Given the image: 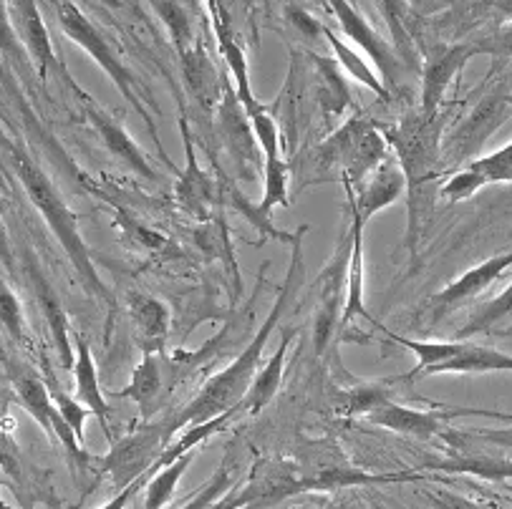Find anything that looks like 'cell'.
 Listing matches in <instances>:
<instances>
[{
    "label": "cell",
    "mask_w": 512,
    "mask_h": 509,
    "mask_svg": "<svg viewBox=\"0 0 512 509\" xmlns=\"http://www.w3.org/2000/svg\"><path fill=\"white\" fill-rule=\"evenodd\" d=\"M182 79H185L187 91L192 99L210 114L220 109L222 94H225V79L217 74L215 63L207 56L205 46L195 43L190 51L182 53Z\"/></svg>",
    "instance_id": "cb8c5ba5"
},
{
    "label": "cell",
    "mask_w": 512,
    "mask_h": 509,
    "mask_svg": "<svg viewBox=\"0 0 512 509\" xmlns=\"http://www.w3.org/2000/svg\"><path fill=\"white\" fill-rule=\"evenodd\" d=\"M51 394H53V404H56V409L61 411V416H64L66 424H69L71 429H74V434L84 441L86 419H89V416H94L91 414V409H86V406L81 404L76 396L64 394L61 389H51Z\"/></svg>",
    "instance_id": "ee69618b"
},
{
    "label": "cell",
    "mask_w": 512,
    "mask_h": 509,
    "mask_svg": "<svg viewBox=\"0 0 512 509\" xmlns=\"http://www.w3.org/2000/svg\"><path fill=\"white\" fill-rule=\"evenodd\" d=\"M349 258L351 230L341 235L331 263L321 273V293H318V308L316 315H313V348H316V356L321 358L328 351V346H331L336 331H341V318H344L341 303H346L344 288L346 273H349Z\"/></svg>",
    "instance_id": "30bf717a"
},
{
    "label": "cell",
    "mask_w": 512,
    "mask_h": 509,
    "mask_svg": "<svg viewBox=\"0 0 512 509\" xmlns=\"http://www.w3.org/2000/svg\"><path fill=\"white\" fill-rule=\"evenodd\" d=\"M286 18H288V23L293 26V31L301 33L306 41H316V38H323V23L318 21V18H313L311 13L301 11L298 6H288Z\"/></svg>",
    "instance_id": "f6af8a7d"
},
{
    "label": "cell",
    "mask_w": 512,
    "mask_h": 509,
    "mask_svg": "<svg viewBox=\"0 0 512 509\" xmlns=\"http://www.w3.org/2000/svg\"><path fill=\"white\" fill-rule=\"evenodd\" d=\"M505 315H512V283L507 285L497 298L487 300L485 305H480V308L470 315V321H467L460 331L454 333V338H457V341H467L470 336H477V333L495 326V323L502 321Z\"/></svg>",
    "instance_id": "74e56055"
},
{
    "label": "cell",
    "mask_w": 512,
    "mask_h": 509,
    "mask_svg": "<svg viewBox=\"0 0 512 509\" xmlns=\"http://www.w3.org/2000/svg\"><path fill=\"white\" fill-rule=\"evenodd\" d=\"M308 232V225L298 227L296 240L291 242V265H288V273L283 278V285L278 290V298H275L273 308L265 315L263 326L255 333L253 341L245 346V351L235 358L227 368H222L217 376H212L205 386L200 389V394L180 409L177 414H172V421H175V429H190V426L202 424L207 419H215V416L227 414V411L238 409L240 401L245 399V394L253 386L255 376L263 368V356L265 346H268L270 336H273L278 321L286 315L288 305L296 298V290L301 285L303 275H306V265H303V235Z\"/></svg>",
    "instance_id": "6da1fadb"
},
{
    "label": "cell",
    "mask_w": 512,
    "mask_h": 509,
    "mask_svg": "<svg viewBox=\"0 0 512 509\" xmlns=\"http://www.w3.org/2000/svg\"><path fill=\"white\" fill-rule=\"evenodd\" d=\"M104 200H109V197H104ZM111 212H114V225L119 227V232H122V237L127 240L129 247H134V250L139 252H147V255H167L169 250L177 252L175 242L169 240L164 232L154 230V227H149L147 222L139 220L134 212H129L124 205H117V202H111Z\"/></svg>",
    "instance_id": "1f68e13d"
},
{
    "label": "cell",
    "mask_w": 512,
    "mask_h": 509,
    "mask_svg": "<svg viewBox=\"0 0 512 509\" xmlns=\"http://www.w3.org/2000/svg\"><path fill=\"white\" fill-rule=\"evenodd\" d=\"M487 184V179L482 174L472 172L470 167L460 169V172H454L447 182L442 184V192L439 195L447 197L449 202H462V200H470L475 195L477 189H482Z\"/></svg>",
    "instance_id": "7bdbcfd3"
},
{
    "label": "cell",
    "mask_w": 512,
    "mask_h": 509,
    "mask_svg": "<svg viewBox=\"0 0 512 509\" xmlns=\"http://www.w3.org/2000/svg\"><path fill=\"white\" fill-rule=\"evenodd\" d=\"M313 63V94H316L318 109L323 114V124L328 129H336V121L344 119L346 111L354 106V96H351V86L346 81L344 69L338 66L333 56H321V53H311Z\"/></svg>",
    "instance_id": "ffe728a7"
},
{
    "label": "cell",
    "mask_w": 512,
    "mask_h": 509,
    "mask_svg": "<svg viewBox=\"0 0 512 509\" xmlns=\"http://www.w3.org/2000/svg\"><path fill=\"white\" fill-rule=\"evenodd\" d=\"M381 11H384V23L391 33V43H394L396 53L407 63L409 71L419 69V53L414 46L412 28H409V16H412V8H409L407 0H379Z\"/></svg>",
    "instance_id": "836d02e7"
},
{
    "label": "cell",
    "mask_w": 512,
    "mask_h": 509,
    "mask_svg": "<svg viewBox=\"0 0 512 509\" xmlns=\"http://www.w3.org/2000/svg\"><path fill=\"white\" fill-rule=\"evenodd\" d=\"M8 23L16 26L18 41H23L38 76L46 84L48 69L59 66V61L53 56L51 36H48L46 23H43L41 13H38L36 0H13L11 6H8Z\"/></svg>",
    "instance_id": "44dd1931"
},
{
    "label": "cell",
    "mask_w": 512,
    "mask_h": 509,
    "mask_svg": "<svg viewBox=\"0 0 512 509\" xmlns=\"http://www.w3.org/2000/svg\"><path fill=\"white\" fill-rule=\"evenodd\" d=\"M159 469H162V467H159V464H154V467L149 469V472L144 474V477L134 479L132 484H127V487H124V489H119V492L114 494V497H111L109 502H106V504H101L99 509H127V504L132 502V497H134V494H139V492H142V487H147L149 477H152L154 472H159Z\"/></svg>",
    "instance_id": "bcb514c9"
},
{
    "label": "cell",
    "mask_w": 512,
    "mask_h": 509,
    "mask_svg": "<svg viewBox=\"0 0 512 509\" xmlns=\"http://www.w3.org/2000/svg\"><path fill=\"white\" fill-rule=\"evenodd\" d=\"M195 237V245L200 247V252L207 260H215L222 265L227 275H230V283H233V303H238L240 295H243V278H240V265L235 258L233 240H230V230H227V222L220 215L210 222H200L192 232Z\"/></svg>",
    "instance_id": "4316f807"
},
{
    "label": "cell",
    "mask_w": 512,
    "mask_h": 509,
    "mask_svg": "<svg viewBox=\"0 0 512 509\" xmlns=\"http://www.w3.org/2000/svg\"><path fill=\"white\" fill-rule=\"evenodd\" d=\"M505 99H507V104H510V109H512V94H505Z\"/></svg>",
    "instance_id": "681fc988"
},
{
    "label": "cell",
    "mask_w": 512,
    "mask_h": 509,
    "mask_svg": "<svg viewBox=\"0 0 512 509\" xmlns=\"http://www.w3.org/2000/svg\"><path fill=\"white\" fill-rule=\"evenodd\" d=\"M74 351H76V363H74V384H76V399L91 409V414L101 421V429H104L106 439L114 441L109 426V401H106L104 391L99 384V371H96L94 353H91L89 341H86L81 333H74Z\"/></svg>",
    "instance_id": "603a6c76"
},
{
    "label": "cell",
    "mask_w": 512,
    "mask_h": 509,
    "mask_svg": "<svg viewBox=\"0 0 512 509\" xmlns=\"http://www.w3.org/2000/svg\"><path fill=\"white\" fill-rule=\"evenodd\" d=\"M419 472H444V474H472L487 482L512 479V462L502 457L480 452V449H452L447 459H434L424 464Z\"/></svg>",
    "instance_id": "484cf974"
},
{
    "label": "cell",
    "mask_w": 512,
    "mask_h": 509,
    "mask_svg": "<svg viewBox=\"0 0 512 509\" xmlns=\"http://www.w3.org/2000/svg\"><path fill=\"white\" fill-rule=\"evenodd\" d=\"M59 23H61V28H64L66 36H69L76 46L84 48V51L89 53L96 63H99L101 69H104V74L111 79V84L117 86L119 94L127 99V104L132 106L139 116H142L144 126H147V132L152 134L154 147H157L159 157L164 159V164H167L169 169H177L175 162H172V159L164 154L162 142H159L157 124H154L152 114H149L152 99H149V94L144 91V86L139 84L137 76L132 74V69H129L127 63L122 61V56L117 53V48L111 46L109 38H106L104 33H101L99 28L89 21V16H86V13L81 11L76 3H71V0H61L59 3Z\"/></svg>",
    "instance_id": "277c9868"
},
{
    "label": "cell",
    "mask_w": 512,
    "mask_h": 509,
    "mask_svg": "<svg viewBox=\"0 0 512 509\" xmlns=\"http://www.w3.org/2000/svg\"><path fill=\"white\" fill-rule=\"evenodd\" d=\"M465 414H485L480 409H452V406H439L432 404V409H412V406L396 404V401H386L384 406L369 414L366 419L371 424L381 426L394 434L412 436V439H434L442 436L444 429L449 426V419Z\"/></svg>",
    "instance_id": "4fadbf2b"
},
{
    "label": "cell",
    "mask_w": 512,
    "mask_h": 509,
    "mask_svg": "<svg viewBox=\"0 0 512 509\" xmlns=\"http://www.w3.org/2000/svg\"><path fill=\"white\" fill-rule=\"evenodd\" d=\"M293 341H296V331H286V336L278 343L273 356L263 363L260 373L255 376L253 386H250V391L245 394V399L240 401V411H243V414H260V411L278 396L280 384H283V368H286L288 351H291Z\"/></svg>",
    "instance_id": "f1b7e54d"
},
{
    "label": "cell",
    "mask_w": 512,
    "mask_h": 509,
    "mask_svg": "<svg viewBox=\"0 0 512 509\" xmlns=\"http://www.w3.org/2000/svg\"><path fill=\"white\" fill-rule=\"evenodd\" d=\"M0 321H3V328H6V333L18 343V346L31 351L33 341L26 331V323H23L21 303H18L16 293H13V288L8 285V280H3V285H0Z\"/></svg>",
    "instance_id": "f35d334b"
},
{
    "label": "cell",
    "mask_w": 512,
    "mask_h": 509,
    "mask_svg": "<svg viewBox=\"0 0 512 509\" xmlns=\"http://www.w3.org/2000/svg\"><path fill=\"white\" fill-rule=\"evenodd\" d=\"M475 53L477 48L465 46V43H457V46H437L429 53H424V66H422L424 114H439L449 84L457 79V74L465 69Z\"/></svg>",
    "instance_id": "9a60e30c"
},
{
    "label": "cell",
    "mask_w": 512,
    "mask_h": 509,
    "mask_svg": "<svg viewBox=\"0 0 512 509\" xmlns=\"http://www.w3.org/2000/svg\"><path fill=\"white\" fill-rule=\"evenodd\" d=\"M394 381L384 378V381H366V384L354 386V389L344 391L341 394V406H338V416L344 419H359V416L374 414L379 406H384L386 401H394Z\"/></svg>",
    "instance_id": "d590c367"
},
{
    "label": "cell",
    "mask_w": 512,
    "mask_h": 509,
    "mask_svg": "<svg viewBox=\"0 0 512 509\" xmlns=\"http://www.w3.org/2000/svg\"><path fill=\"white\" fill-rule=\"evenodd\" d=\"M195 462V452L185 454V457L175 459V462L164 464L159 472L149 477L147 487H144V509H164L177 492V484L187 474L190 464Z\"/></svg>",
    "instance_id": "8d00e7d4"
},
{
    "label": "cell",
    "mask_w": 512,
    "mask_h": 509,
    "mask_svg": "<svg viewBox=\"0 0 512 509\" xmlns=\"http://www.w3.org/2000/svg\"><path fill=\"white\" fill-rule=\"evenodd\" d=\"M233 482H235L233 469L227 467V464H220V469L212 474V479L205 484V489H202L200 494H195V497H192L182 509H212L227 492H230Z\"/></svg>",
    "instance_id": "b9f144b4"
},
{
    "label": "cell",
    "mask_w": 512,
    "mask_h": 509,
    "mask_svg": "<svg viewBox=\"0 0 512 509\" xmlns=\"http://www.w3.org/2000/svg\"><path fill=\"white\" fill-rule=\"evenodd\" d=\"M512 268V252L505 255H495V258L485 260L477 268L467 270L465 275L454 280L452 285H447L444 290H439L437 295L429 303V315H432V323L442 321V315H447L449 310L460 308L462 303H470L477 295L485 293L492 283H495L500 275H505V270Z\"/></svg>",
    "instance_id": "e0dca14e"
},
{
    "label": "cell",
    "mask_w": 512,
    "mask_h": 509,
    "mask_svg": "<svg viewBox=\"0 0 512 509\" xmlns=\"http://www.w3.org/2000/svg\"><path fill=\"white\" fill-rule=\"evenodd\" d=\"M429 502H432L434 509H482L480 504H475L472 499L462 497V494L449 492V489L429 492Z\"/></svg>",
    "instance_id": "7dc6e473"
},
{
    "label": "cell",
    "mask_w": 512,
    "mask_h": 509,
    "mask_svg": "<svg viewBox=\"0 0 512 509\" xmlns=\"http://www.w3.org/2000/svg\"><path fill=\"white\" fill-rule=\"evenodd\" d=\"M301 464L293 459H260L240 489H230L212 509H260L275 507L286 499L308 494Z\"/></svg>",
    "instance_id": "52a82bcc"
},
{
    "label": "cell",
    "mask_w": 512,
    "mask_h": 509,
    "mask_svg": "<svg viewBox=\"0 0 512 509\" xmlns=\"http://www.w3.org/2000/svg\"><path fill=\"white\" fill-rule=\"evenodd\" d=\"M384 333L391 338V341L399 343L402 348H409V351L417 356V366H414L407 376L391 378L396 386L414 384L417 378L427 376V371H432L434 366L452 361L454 356H460V353L467 348V341H457V338H454V341H412V338H404L399 336V333H391V331H384Z\"/></svg>",
    "instance_id": "4dcf8cb0"
},
{
    "label": "cell",
    "mask_w": 512,
    "mask_h": 509,
    "mask_svg": "<svg viewBox=\"0 0 512 509\" xmlns=\"http://www.w3.org/2000/svg\"><path fill=\"white\" fill-rule=\"evenodd\" d=\"M412 13H422V16H432V13L447 8L452 0H407Z\"/></svg>",
    "instance_id": "c3c4849f"
},
{
    "label": "cell",
    "mask_w": 512,
    "mask_h": 509,
    "mask_svg": "<svg viewBox=\"0 0 512 509\" xmlns=\"http://www.w3.org/2000/svg\"><path fill=\"white\" fill-rule=\"evenodd\" d=\"M301 464V472L306 477L311 492H336V489L349 487H369V484H394V482H417L424 472H386L371 474L364 469L354 467L351 459L341 447L333 441H308L303 444L301 457H296Z\"/></svg>",
    "instance_id": "8992f818"
},
{
    "label": "cell",
    "mask_w": 512,
    "mask_h": 509,
    "mask_svg": "<svg viewBox=\"0 0 512 509\" xmlns=\"http://www.w3.org/2000/svg\"><path fill=\"white\" fill-rule=\"evenodd\" d=\"M169 389H172V378H169L167 356L149 353V356H142L139 366L132 371V381H129L127 389L117 391L114 396L132 399L142 421H152L162 411Z\"/></svg>",
    "instance_id": "ac0fdd59"
},
{
    "label": "cell",
    "mask_w": 512,
    "mask_h": 509,
    "mask_svg": "<svg viewBox=\"0 0 512 509\" xmlns=\"http://www.w3.org/2000/svg\"><path fill=\"white\" fill-rule=\"evenodd\" d=\"M349 200V197H346ZM351 210V258H349V273H346V303H344V318H341V331H349L354 318H364V321L374 323L369 308L364 303V220L356 212L354 202L349 200Z\"/></svg>",
    "instance_id": "d4e9b609"
},
{
    "label": "cell",
    "mask_w": 512,
    "mask_h": 509,
    "mask_svg": "<svg viewBox=\"0 0 512 509\" xmlns=\"http://www.w3.org/2000/svg\"><path fill=\"white\" fill-rule=\"evenodd\" d=\"M331 13L338 18L341 28H344L346 36L356 43V46L364 48V53H369V58L374 61V66L379 69V76L384 79L386 89L394 91L396 86L402 84V76L407 74V63L399 58L394 43L386 41L381 33H376L369 26L364 16L351 6L349 0H328Z\"/></svg>",
    "instance_id": "8fae6325"
},
{
    "label": "cell",
    "mask_w": 512,
    "mask_h": 509,
    "mask_svg": "<svg viewBox=\"0 0 512 509\" xmlns=\"http://www.w3.org/2000/svg\"><path fill=\"white\" fill-rule=\"evenodd\" d=\"M369 124L371 121L366 119L364 114H354L351 119H346L344 124L336 126V129H333V132L328 134L316 149H313L311 152L313 169H316V174H321V179H326L328 182V179H331L328 174L336 172L338 182H341L351 157H354L356 142H359L361 134L366 132V126Z\"/></svg>",
    "instance_id": "7402d4cb"
},
{
    "label": "cell",
    "mask_w": 512,
    "mask_h": 509,
    "mask_svg": "<svg viewBox=\"0 0 512 509\" xmlns=\"http://www.w3.org/2000/svg\"><path fill=\"white\" fill-rule=\"evenodd\" d=\"M3 152H6V162L11 164L13 172H16L18 182L26 189L28 200H31L33 207L41 212L48 230L53 232V237L61 242L64 252L69 255L71 265H74L76 275H79L86 293H89L91 298L99 300V303H104L106 308H109V313H114V310H117V298L111 295V290L106 288L99 270H96L94 258H91L89 247H86L84 242V235H81L79 230V217H76V212L66 205V200L61 197L56 184H53L51 179H48V174L33 162L31 154H28L21 144L13 142L11 137H3Z\"/></svg>",
    "instance_id": "3957f363"
},
{
    "label": "cell",
    "mask_w": 512,
    "mask_h": 509,
    "mask_svg": "<svg viewBox=\"0 0 512 509\" xmlns=\"http://www.w3.org/2000/svg\"><path fill=\"white\" fill-rule=\"evenodd\" d=\"M159 16H162L164 23H167L169 33H172V41H175L180 56L195 46L190 18H187L185 8H180V3H175V0H164V3H159Z\"/></svg>",
    "instance_id": "ab89813d"
},
{
    "label": "cell",
    "mask_w": 512,
    "mask_h": 509,
    "mask_svg": "<svg viewBox=\"0 0 512 509\" xmlns=\"http://www.w3.org/2000/svg\"><path fill=\"white\" fill-rule=\"evenodd\" d=\"M66 84L74 89L76 99H79V104L84 106V116L86 121L91 124V129L96 132V137L101 139V144H104L106 152L111 154V157L122 159L124 164H127L129 169H132L134 174H139V177L149 179V182H154L157 179V172H154L152 162L147 159V154H144V149L139 147L137 142L132 139V134L124 129V124H119L114 116L109 114V111L101 109L99 104H96L94 99H91L89 94H86L84 89H81L79 84H76L71 76H66Z\"/></svg>",
    "instance_id": "7c38bea8"
},
{
    "label": "cell",
    "mask_w": 512,
    "mask_h": 509,
    "mask_svg": "<svg viewBox=\"0 0 512 509\" xmlns=\"http://www.w3.org/2000/svg\"><path fill=\"white\" fill-rule=\"evenodd\" d=\"M492 371H512V356L510 353H500L495 348H482L475 343H467L465 351L460 356H454L452 361L439 363L427 376H437V373H492Z\"/></svg>",
    "instance_id": "e575fe53"
},
{
    "label": "cell",
    "mask_w": 512,
    "mask_h": 509,
    "mask_svg": "<svg viewBox=\"0 0 512 509\" xmlns=\"http://www.w3.org/2000/svg\"><path fill=\"white\" fill-rule=\"evenodd\" d=\"M323 38H326L328 46H331L333 58H336L338 66L344 69V74H349L351 79H356L359 84H364L366 89L374 91L379 99H386V96H389V89H386L384 79L374 71V66H371L369 61H364V58H361L359 53L344 41V38H338L336 33L326 26H323Z\"/></svg>",
    "instance_id": "d6a6232c"
},
{
    "label": "cell",
    "mask_w": 512,
    "mask_h": 509,
    "mask_svg": "<svg viewBox=\"0 0 512 509\" xmlns=\"http://www.w3.org/2000/svg\"><path fill=\"white\" fill-rule=\"evenodd\" d=\"M127 315L132 336L142 356L149 353H164L169 331H172V313L162 300L147 293L132 290L127 293Z\"/></svg>",
    "instance_id": "d6986e66"
},
{
    "label": "cell",
    "mask_w": 512,
    "mask_h": 509,
    "mask_svg": "<svg viewBox=\"0 0 512 509\" xmlns=\"http://www.w3.org/2000/svg\"><path fill=\"white\" fill-rule=\"evenodd\" d=\"M28 275H31L33 293H36L38 305H41V313L46 315L48 331H51L53 343H56V351H59L61 366L74 371L76 351H74V343H71V336H74V333L69 331V321H66L64 305H61L59 295L53 293L51 285L46 283L43 273H38V268H33L31 265V268H28Z\"/></svg>",
    "instance_id": "83f0119b"
},
{
    "label": "cell",
    "mask_w": 512,
    "mask_h": 509,
    "mask_svg": "<svg viewBox=\"0 0 512 509\" xmlns=\"http://www.w3.org/2000/svg\"><path fill=\"white\" fill-rule=\"evenodd\" d=\"M180 134L182 147H185V169L177 172L175 182V202L187 217L200 225L217 217V207L222 205L220 197V179L212 177L197 159V144L192 139V129L187 116H180Z\"/></svg>",
    "instance_id": "9c48e42d"
},
{
    "label": "cell",
    "mask_w": 512,
    "mask_h": 509,
    "mask_svg": "<svg viewBox=\"0 0 512 509\" xmlns=\"http://www.w3.org/2000/svg\"><path fill=\"white\" fill-rule=\"evenodd\" d=\"M217 119H220L222 149L233 164L235 174L245 182H255L265 172V154H260L263 149H260L258 137L253 132V121H250L243 101L238 99V91L227 81L222 104L217 109Z\"/></svg>",
    "instance_id": "ba28073f"
},
{
    "label": "cell",
    "mask_w": 512,
    "mask_h": 509,
    "mask_svg": "<svg viewBox=\"0 0 512 509\" xmlns=\"http://www.w3.org/2000/svg\"><path fill=\"white\" fill-rule=\"evenodd\" d=\"M175 434L177 429L172 416L144 421L132 434L111 441V449L104 454V459L96 462V474L99 477L109 474L117 489H124L134 479L144 477L162 459Z\"/></svg>",
    "instance_id": "5b68a950"
},
{
    "label": "cell",
    "mask_w": 512,
    "mask_h": 509,
    "mask_svg": "<svg viewBox=\"0 0 512 509\" xmlns=\"http://www.w3.org/2000/svg\"><path fill=\"white\" fill-rule=\"evenodd\" d=\"M510 116L512 109L510 104H507L505 94L487 96V99H482L480 104L467 114V119L454 129L452 137L444 139V152L452 159H467L470 154H477L482 149V144H485Z\"/></svg>",
    "instance_id": "5bb4252c"
},
{
    "label": "cell",
    "mask_w": 512,
    "mask_h": 509,
    "mask_svg": "<svg viewBox=\"0 0 512 509\" xmlns=\"http://www.w3.org/2000/svg\"><path fill=\"white\" fill-rule=\"evenodd\" d=\"M8 378H11L18 404L33 416L36 424H41V429L46 431L51 439H56V434H53V419H56L59 409L53 404V394L46 386V381L38 378L33 371H26V368H21L18 373L8 371Z\"/></svg>",
    "instance_id": "f546056e"
},
{
    "label": "cell",
    "mask_w": 512,
    "mask_h": 509,
    "mask_svg": "<svg viewBox=\"0 0 512 509\" xmlns=\"http://www.w3.org/2000/svg\"><path fill=\"white\" fill-rule=\"evenodd\" d=\"M467 167L472 172L482 174L487 179V184L492 182H512V142L507 147L497 149L495 154H487V157L472 159Z\"/></svg>",
    "instance_id": "60d3db41"
},
{
    "label": "cell",
    "mask_w": 512,
    "mask_h": 509,
    "mask_svg": "<svg viewBox=\"0 0 512 509\" xmlns=\"http://www.w3.org/2000/svg\"><path fill=\"white\" fill-rule=\"evenodd\" d=\"M346 197L354 202L356 212L361 215L364 225H369L381 210L394 205L402 195H407V179H404L399 159L389 157L376 172H371L359 187H351L344 182Z\"/></svg>",
    "instance_id": "2e32d148"
},
{
    "label": "cell",
    "mask_w": 512,
    "mask_h": 509,
    "mask_svg": "<svg viewBox=\"0 0 512 509\" xmlns=\"http://www.w3.org/2000/svg\"><path fill=\"white\" fill-rule=\"evenodd\" d=\"M386 142L399 159L404 179H407V235L404 247L409 255L417 252L419 240L432 217L437 182L444 167V134L442 114H407L391 129H386Z\"/></svg>",
    "instance_id": "7a4b0ae2"
}]
</instances>
